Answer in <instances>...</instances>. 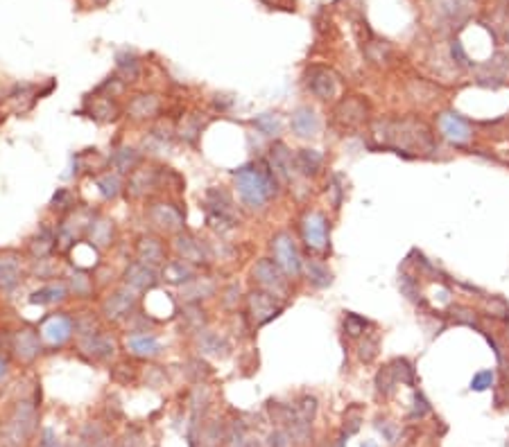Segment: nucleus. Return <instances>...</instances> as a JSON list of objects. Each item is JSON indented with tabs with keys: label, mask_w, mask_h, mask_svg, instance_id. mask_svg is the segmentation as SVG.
<instances>
[{
	"label": "nucleus",
	"mask_w": 509,
	"mask_h": 447,
	"mask_svg": "<svg viewBox=\"0 0 509 447\" xmlns=\"http://www.w3.org/2000/svg\"><path fill=\"white\" fill-rule=\"evenodd\" d=\"M433 411V407H430V402L426 400V396H423L421 391H414V407H412V413H410V420L414 418H423L426 413Z\"/></svg>",
	"instance_id": "53"
},
{
	"label": "nucleus",
	"mask_w": 509,
	"mask_h": 447,
	"mask_svg": "<svg viewBox=\"0 0 509 447\" xmlns=\"http://www.w3.org/2000/svg\"><path fill=\"white\" fill-rule=\"evenodd\" d=\"M451 57H453V61L457 66H471L473 61L468 59V55H466V50H464V45H462V41H453L451 43Z\"/></svg>",
	"instance_id": "56"
},
{
	"label": "nucleus",
	"mask_w": 509,
	"mask_h": 447,
	"mask_svg": "<svg viewBox=\"0 0 509 447\" xmlns=\"http://www.w3.org/2000/svg\"><path fill=\"white\" fill-rule=\"evenodd\" d=\"M376 429L383 431L385 438H387V443H392V445L396 443V436H398V431H400L398 425H394V422H389V420H378L376 422Z\"/></svg>",
	"instance_id": "57"
},
{
	"label": "nucleus",
	"mask_w": 509,
	"mask_h": 447,
	"mask_svg": "<svg viewBox=\"0 0 509 447\" xmlns=\"http://www.w3.org/2000/svg\"><path fill=\"white\" fill-rule=\"evenodd\" d=\"M378 145L403 156H426L437 149V138L426 122L414 115L405 118H378L372 125Z\"/></svg>",
	"instance_id": "1"
},
{
	"label": "nucleus",
	"mask_w": 509,
	"mask_h": 447,
	"mask_svg": "<svg viewBox=\"0 0 509 447\" xmlns=\"http://www.w3.org/2000/svg\"><path fill=\"white\" fill-rule=\"evenodd\" d=\"M398 289L410 303L414 305H426V298L421 296V287H419V278L412 271H403L398 276Z\"/></svg>",
	"instance_id": "40"
},
{
	"label": "nucleus",
	"mask_w": 509,
	"mask_h": 447,
	"mask_svg": "<svg viewBox=\"0 0 509 447\" xmlns=\"http://www.w3.org/2000/svg\"><path fill=\"white\" fill-rule=\"evenodd\" d=\"M136 260H141L143 265H150L154 269L168 265V253L166 244L161 242L157 235H141L136 242Z\"/></svg>",
	"instance_id": "21"
},
{
	"label": "nucleus",
	"mask_w": 509,
	"mask_h": 447,
	"mask_svg": "<svg viewBox=\"0 0 509 447\" xmlns=\"http://www.w3.org/2000/svg\"><path fill=\"white\" fill-rule=\"evenodd\" d=\"M95 186H98V192L104 199H115L122 192V181H120V174L118 172H102V174H98L95 176Z\"/></svg>",
	"instance_id": "42"
},
{
	"label": "nucleus",
	"mask_w": 509,
	"mask_h": 447,
	"mask_svg": "<svg viewBox=\"0 0 509 447\" xmlns=\"http://www.w3.org/2000/svg\"><path fill=\"white\" fill-rule=\"evenodd\" d=\"M93 3H95V5H100V7H102V5H106V3H109V0H93Z\"/></svg>",
	"instance_id": "63"
},
{
	"label": "nucleus",
	"mask_w": 509,
	"mask_h": 447,
	"mask_svg": "<svg viewBox=\"0 0 509 447\" xmlns=\"http://www.w3.org/2000/svg\"><path fill=\"white\" fill-rule=\"evenodd\" d=\"M113 235H115L113 219L95 213V217L91 219L89 230H87V244L93 246L95 251H102V249H106V246L113 244Z\"/></svg>",
	"instance_id": "22"
},
{
	"label": "nucleus",
	"mask_w": 509,
	"mask_h": 447,
	"mask_svg": "<svg viewBox=\"0 0 509 447\" xmlns=\"http://www.w3.org/2000/svg\"><path fill=\"white\" fill-rule=\"evenodd\" d=\"M369 323L365 317H360L356 312H344V335L351 337V339H360L362 335H367L369 330Z\"/></svg>",
	"instance_id": "47"
},
{
	"label": "nucleus",
	"mask_w": 509,
	"mask_h": 447,
	"mask_svg": "<svg viewBox=\"0 0 509 447\" xmlns=\"http://www.w3.org/2000/svg\"><path fill=\"white\" fill-rule=\"evenodd\" d=\"M161 179H163V169L157 167H141L138 165L132 174H129L127 181V192L134 199H143L148 197L150 192H154L161 186Z\"/></svg>",
	"instance_id": "19"
},
{
	"label": "nucleus",
	"mask_w": 509,
	"mask_h": 447,
	"mask_svg": "<svg viewBox=\"0 0 509 447\" xmlns=\"http://www.w3.org/2000/svg\"><path fill=\"white\" fill-rule=\"evenodd\" d=\"M138 291L132 289L129 285L122 282L118 289H113L109 296L102 300V317L111 323L127 321L138 307Z\"/></svg>",
	"instance_id": "12"
},
{
	"label": "nucleus",
	"mask_w": 509,
	"mask_h": 447,
	"mask_svg": "<svg viewBox=\"0 0 509 447\" xmlns=\"http://www.w3.org/2000/svg\"><path fill=\"white\" fill-rule=\"evenodd\" d=\"M5 375H7V361L0 357V380H3Z\"/></svg>",
	"instance_id": "61"
},
{
	"label": "nucleus",
	"mask_w": 509,
	"mask_h": 447,
	"mask_svg": "<svg viewBox=\"0 0 509 447\" xmlns=\"http://www.w3.org/2000/svg\"><path fill=\"white\" fill-rule=\"evenodd\" d=\"M346 438H349V436H346L344 431H342V434L337 436V441H335L333 445H330V447H344V445H346Z\"/></svg>",
	"instance_id": "60"
},
{
	"label": "nucleus",
	"mask_w": 509,
	"mask_h": 447,
	"mask_svg": "<svg viewBox=\"0 0 509 447\" xmlns=\"http://www.w3.org/2000/svg\"><path fill=\"white\" fill-rule=\"evenodd\" d=\"M362 447H378V445L372 443V441H365V443H362Z\"/></svg>",
	"instance_id": "62"
},
{
	"label": "nucleus",
	"mask_w": 509,
	"mask_h": 447,
	"mask_svg": "<svg viewBox=\"0 0 509 447\" xmlns=\"http://www.w3.org/2000/svg\"><path fill=\"white\" fill-rule=\"evenodd\" d=\"M238 298H240V285H231V287L225 291V305L234 307Z\"/></svg>",
	"instance_id": "59"
},
{
	"label": "nucleus",
	"mask_w": 509,
	"mask_h": 447,
	"mask_svg": "<svg viewBox=\"0 0 509 447\" xmlns=\"http://www.w3.org/2000/svg\"><path fill=\"white\" fill-rule=\"evenodd\" d=\"M302 237L308 251L326 253L330 249V221L319 210H308L302 217Z\"/></svg>",
	"instance_id": "10"
},
{
	"label": "nucleus",
	"mask_w": 509,
	"mask_h": 447,
	"mask_svg": "<svg viewBox=\"0 0 509 447\" xmlns=\"http://www.w3.org/2000/svg\"><path fill=\"white\" fill-rule=\"evenodd\" d=\"M272 256L288 278H297V276L304 274L302 251H299L297 240L292 237V233H288V230H279V233L272 237Z\"/></svg>",
	"instance_id": "8"
},
{
	"label": "nucleus",
	"mask_w": 509,
	"mask_h": 447,
	"mask_svg": "<svg viewBox=\"0 0 509 447\" xmlns=\"http://www.w3.org/2000/svg\"><path fill=\"white\" fill-rule=\"evenodd\" d=\"M23 278L21 256L16 253H3L0 256V289L12 291Z\"/></svg>",
	"instance_id": "27"
},
{
	"label": "nucleus",
	"mask_w": 509,
	"mask_h": 447,
	"mask_svg": "<svg viewBox=\"0 0 509 447\" xmlns=\"http://www.w3.org/2000/svg\"><path fill=\"white\" fill-rule=\"evenodd\" d=\"M77 447H111V441H109V434H106L102 425H98V422H89V425L82 427Z\"/></svg>",
	"instance_id": "39"
},
{
	"label": "nucleus",
	"mask_w": 509,
	"mask_h": 447,
	"mask_svg": "<svg viewBox=\"0 0 509 447\" xmlns=\"http://www.w3.org/2000/svg\"><path fill=\"white\" fill-rule=\"evenodd\" d=\"M127 348L136 357H143V359H152L157 357L161 352V341L154 335H148V333H138V335H129L127 339Z\"/></svg>",
	"instance_id": "31"
},
{
	"label": "nucleus",
	"mask_w": 509,
	"mask_h": 447,
	"mask_svg": "<svg viewBox=\"0 0 509 447\" xmlns=\"http://www.w3.org/2000/svg\"><path fill=\"white\" fill-rule=\"evenodd\" d=\"M122 282L136 289L138 294H141V291H150L157 287V282H159V269L143 265L141 260H134V262H129L125 274H122Z\"/></svg>",
	"instance_id": "20"
},
{
	"label": "nucleus",
	"mask_w": 509,
	"mask_h": 447,
	"mask_svg": "<svg viewBox=\"0 0 509 447\" xmlns=\"http://www.w3.org/2000/svg\"><path fill=\"white\" fill-rule=\"evenodd\" d=\"M251 278L256 282L258 289H265L279 298L288 296V289H290L288 276L283 274V269L276 265L274 258H260L256 265L251 267Z\"/></svg>",
	"instance_id": "11"
},
{
	"label": "nucleus",
	"mask_w": 509,
	"mask_h": 447,
	"mask_svg": "<svg viewBox=\"0 0 509 447\" xmlns=\"http://www.w3.org/2000/svg\"><path fill=\"white\" fill-rule=\"evenodd\" d=\"M283 310H285L283 298L269 294L265 289L256 287L249 291V296H247V314H249V321L253 328L267 326V323L279 317Z\"/></svg>",
	"instance_id": "9"
},
{
	"label": "nucleus",
	"mask_w": 509,
	"mask_h": 447,
	"mask_svg": "<svg viewBox=\"0 0 509 447\" xmlns=\"http://www.w3.org/2000/svg\"><path fill=\"white\" fill-rule=\"evenodd\" d=\"M75 333L80 352L91 361H109L115 354V339L104 335L91 317L75 321Z\"/></svg>",
	"instance_id": "5"
},
{
	"label": "nucleus",
	"mask_w": 509,
	"mask_h": 447,
	"mask_svg": "<svg viewBox=\"0 0 509 447\" xmlns=\"http://www.w3.org/2000/svg\"><path fill=\"white\" fill-rule=\"evenodd\" d=\"M113 447H143V434L138 429H129L115 441Z\"/></svg>",
	"instance_id": "55"
},
{
	"label": "nucleus",
	"mask_w": 509,
	"mask_h": 447,
	"mask_svg": "<svg viewBox=\"0 0 509 447\" xmlns=\"http://www.w3.org/2000/svg\"><path fill=\"white\" fill-rule=\"evenodd\" d=\"M389 366H392V371H394L398 384H407V387H414L416 384V368L410 359L396 357V359L389 361Z\"/></svg>",
	"instance_id": "46"
},
{
	"label": "nucleus",
	"mask_w": 509,
	"mask_h": 447,
	"mask_svg": "<svg viewBox=\"0 0 509 447\" xmlns=\"http://www.w3.org/2000/svg\"><path fill=\"white\" fill-rule=\"evenodd\" d=\"M50 206L55 208V210H66V213H71L73 208H75L73 192H71V190H66V188H59V190H57V195L52 197Z\"/></svg>",
	"instance_id": "52"
},
{
	"label": "nucleus",
	"mask_w": 509,
	"mask_h": 447,
	"mask_svg": "<svg viewBox=\"0 0 509 447\" xmlns=\"http://www.w3.org/2000/svg\"><path fill=\"white\" fill-rule=\"evenodd\" d=\"M374 384H376L378 396H383V398H389L392 393L396 391L398 380H396V375H394V371H392V366H389V364H385V366L381 368V371L376 373Z\"/></svg>",
	"instance_id": "45"
},
{
	"label": "nucleus",
	"mask_w": 509,
	"mask_h": 447,
	"mask_svg": "<svg viewBox=\"0 0 509 447\" xmlns=\"http://www.w3.org/2000/svg\"><path fill=\"white\" fill-rule=\"evenodd\" d=\"M295 407H297V411L302 413L306 420H310V422H313L315 413H317V398L304 396L302 400H299V404H295Z\"/></svg>",
	"instance_id": "54"
},
{
	"label": "nucleus",
	"mask_w": 509,
	"mask_h": 447,
	"mask_svg": "<svg viewBox=\"0 0 509 447\" xmlns=\"http://www.w3.org/2000/svg\"><path fill=\"white\" fill-rule=\"evenodd\" d=\"M115 61H118V75L122 82H136L138 77H141V64H138L136 55H132V52H120L118 57H115Z\"/></svg>",
	"instance_id": "41"
},
{
	"label": "nucleus",
	"mask_w": 509,
	"mask_h": 447,
	"mask_svg": "<svg viewBox=\"0 0 509 447\" xmlns=\"http://www.w3.org/2000/svg\"><path fill=\"white\" fill-rule=\"evenodd\" d=\"M36 420H38V411L32 400L16 402V407L12 409L10 418H7L5 427H3V445L5 447H25L36 429Z\"/></svg>",
	"instance_id": "4"
},
{
	"label": "nucleus",
	"mask_w": 509,
	"mask_h": 447,
	"mask_svg": "<svg viewBox=\"0 0 509 447\" xmlns=\"http://www.w3.org/2000/svg\"><path fill=\"white\" fill-rule=\"evenodd\" d=\"M172 249L177 253V258L188 262L192 267L208 265V262H211V249H208V244L204 240H199L197 235L188 233V230H181V233L174 235Z\"/></svg>",
	"instance_id": "14"
},
{
	"label": "nucleus",
	"mask_w": 509,
	"mask_h": 447,
	"mask_svg": "<svg viewBox=\"0 0 509 447\" xmlns=\"http://www.w3.org/2000/svg\"><path fill=\"white\" fill-rule=\"evenodd\" d=\"M43 346L45 343L41 339V333L30 326L16 330L12 337V354L16 357V361H21V364H32L38 354L43 352Z\"/></svg>",
	"instance_id": "16"
},
{
	"label": "nucleus",
	"mask_w": 509,
	"mask_h": 447,
	"mask_svg": "<svg viewBox=\"0 0 509 447\" xmlns=\"http://www.w3.org/2000/svg\"><path fill=\"white\" fill-rule=\"evenodd\" d=\"M372 115L367 97L362 95H344L333 106V125L339 131H356L360 129Z\"/></svg>",
	"instance_id": "6"
},
{
	"label": "nucleus",
	"mask_w": 509,
	"mask_h": 447,
	"mask_svg": "<svg viewBox=\"0 0 509 447\" xmlns=\"http://www.w3.org/2000/svg\"><path fill=\"white\" fill-rule=\"evenodd\" d=\"M161 111V97L154 93H141L129 99L127 115L136 122H148L154 120Z\"/></svg>",
	"instance_id": "24"
},
{
	"label": "nucleus",
	"mask_w": 509,
	"mask_h": 447,
	"mask_svg": "<svg viewBox=\"0 0 509 447\" xmlns=\"http://www.w3.org/2000/svg\"><path fill=\"white\" fill-rule=\"evenodd\" d=\"M493 382H496V371L493 368H484V371H477L471 380V391L475 393H482V391H489L493 387Z\"/></svg>",
	"instance_id": "50"
},
{
	"label": "nucleus",
	"mask_w": 509,
	"mask_h": 447,
	"mask_svg": "<svg viewBox=\"0 0 509 447\" xmlns=\"http://www.w3.org/2000/svg\"><path fill=\"white\" fill-rule=\"evenodd\" d=\"M234 181L242 206L253 213L265 210L267 204L279 195L281 186L267 160H256V163H247L234 169Z\"/></svg>",
	"instance_id": "2"
},
{
	"label": "nucleus",
	"mask_w": 509,
	"mask_h": 447,
	"mask_svg": "<svg viewBox=\"0 0 509 447\" xmlns=\"http://www.w3.org/2000/svg\"><path fill=\"white\" fill-rule=\"evenodd\" d=\"M290 127L292 131L299 136V138H315L319 134L321 129V122H319V115L317 111L313 109V106H297L295 111H292V118H290Z\"/></svg>",
	"instance_id": "23"
},
{
	"label": "nucleus",
	"mask_w": 509,
	"mask_h": 447,
	"mask_svg": "<svg viewBox=\"0 0 509 447\" xmlns=\"http://www.w3.org/2000/svg\"><path fill=\"white\" fill-rule=\"evenodd\" d=\"M109 163L113 165V169L118 174H132L134 169L141 165V154H138V149H134V147L122 145V147H118L109 156Z\"/></svg>",
	"instance_id": "34"
},
{
	"label": "nucleus",
	"mask_w": 509,
	"mask_h": 447,
	"mask_svg": "<svg viewBox=\"0 0 509 447\" xmlns=\"http://www.w3.org/2000/svg\"><path fill=\"white\" fill-rule=\"evenodd\" d=\"M148 219L159 233L177 235L183 230V213L170 202H157L148 208Z\"/></svg>",
	"instance_id": "15"
},
{
	"label": "nucleus",
	"mask_w": 509,
	"mask_h": 447,
	"mask_svg": "<svg viewBox=\"0 0 509 447\" xmlns=\"http://www.w3.org/2000/svg\"><path fill=\"white\" fill-rule=\"evenodd\" d=\"M202 129H204V120L199 113H188L183 115L181 122H179V129H177V134L183 143L188 145H197L199 136H202Z\"/></svg>",
	"instance_id": "38"
},
{
	"label": "nucleus",
	"mask_w": 509,
	"mask_h": 447,
	"mask_svg": "<svg viewBox=\"0 0 509 447\" xmlns=\"http://www.w3.org/2000/svg\"><path fill=\"white\" fill-rule=\"evenodd\" d=\"M378 350H381V337L376 333H367L358 339V357L365 364H372L378 357Z\"/></svg>",
	"instance_id": "44"
},
{
	"label": "nucleus",
	"mask_w": 509,
	"mask_h": 447,
	"mask_svg": "<svg viewBox=\"0 0 509 447\" xmlns=\"http://www.w3.org/2000/svg\"><path fill=\"white\" fill-rule=\"evenodd\" d=\"M304 276L315 289H326L333 285V271L328 269L326 262H321L317 258L304 260Z\"/></svg>",
	"instance_id": "29"
},
{
	"label": "nucleus",
	"mask_w": 509,
	"mask_h": 447,
	"mask_svg": "<svg viewBox=\"0 0 509 447\" xmlns=\"http://www.w3.org/2000/svg\"><path fill=\"white\" fill-rule=\"evenodd\" d=\"M57 249V233L48 226H41L38 233L27 242V251L34 260H43L48 258L52 251Z\"/></svg>",
	"instance_id": "30"
},
{
	"label": "nucleus",
	"mask_w": 509,
	"mask_h": 447,
	"mask_svg": "<svg viewBox=\"0 0 509 447\" xmlns=\"http://www.w3.org/2000/svg\"><path fill=\"white\" fill-rule=\"evenodd\" d=\"M360 422H362V409L360 407H349L346 409V413H344V434L346 436H351V434H356V431L360 429Z\"/></svg>",
	"instance_id": "51"
},
{
	"label": "nucleus",
	"mask_w": 509,
	"mask_h": 447,
	"mask_svg": "<svg viewBox=\"0 0 509 447\" xmlns=\"http://www.w3.org/2000/svg\"><path fill=\"white\" fill-rule=\"evenodd\" d=\"M435 127L439 131V136H442L449 145H453V147H464V145L471 143L475 136L471 120H466L464 115L457 113L455 109L439 111L435 118Z\"/></svg>",
	"instance_id": "7"
},
{
	"label": "nucleus",
	"mask_w": 509,
	"mask_h": 447,
	"mask_svg": "<svg viewBox=\"0 0 509 447\" xmlns=\"http://www.w3.org/2000/svg\"><path fill=\"white\" fill-rule=\"evenodd\" d=\"M267 163L281 183H292L295 176L299 174L297 165H295V154L290 152V147L285 143H274L272 147H269Z\"/></svg>",
	"instance_id": "18"
},
{
	"label": "nucleus",
	"mask_w": 509,
	"mask_h": 447,
	"mask_svg": "<svg viewBox=\"0 0 509 447\" xmlns=\"http://www.w3.org/2000/svg\"><path fill=\"white\" fill-rule=\"evenodd\" d=\"M288 445H290V436L285 429H274L267 436V447H288Z\"/></svg>",
	"instance_id": "58"
},
{
	"label": "nucleus",
	"mask_w": 509,
	"mask_h": 447,
	"mask_svg": "<svg viewBox=\"0 0 509 447\" xmlns=\"http://www.w3.org/2000/svg\"><path fill=\"white\" fill-rule=\"evenodd\" d=\"M507 41H509V32H507Z\"/></svg>",
	"instance_id": "64"
},
{
	"label": "nucleus",
	"mask_w": 509,
	"mask_h": 447,
	"mask_svg": "<svg viewBox=\"0 0 509 447\" xmlns=\"http://www.w3.org/2000/svg\"><path fill=\"white\" fill-rule=\"evenodd\" d=\"M66 285H68V291L77 298H91V294H93V289H95V282L91 278V274L84 271L80 267L68 274Z\"/></svg>",
	"instance_id": "37"
},
{
	"label": "nucleus",
	"mask_w": 509,
	"mask_h": 447,
	"mask_svg": "<svg viewBox=\"0 0 509 447\" xmlns=\"http://www.w3.org/2000/svg\"><path fill=\"white\" fill-rule=\"evenodd\" d=\"M251 125L267 138L279 136L283 131V120H281L279 113H260V115H256V118L251 120Z\"/></svg>",
	"instance_id": "43"
},
{
	"label": "nucleus",
	"mask_w": 509,
	"mask_h": 447,
	"mask_svg": "<svg viewBox=\"0 0 509 447\" xmlns=\"http://www.w3.org/2000/svg\"><path fill=\"white\" fill-rule=\"evenodd\" d=\"M451 314H453V323H462V326H468V328H475L477 333H482L480 323H477V314L475 310L466 305H453L451 307Z\"/></svg>",
	"instance_id": "49"
},
{
	"label": "nucleus",
	"mask_w": 509,
	"mask_h": 447,
	"mask_svg": "<svg viewBox=\"0 0 509 447\" xmlns=\"http://www.w3.org/2000/svg\"><path fill=\"white\" fill-rule=\"evenodd\" d=\"M73 330H75V321L68 317V314L59 312L45 319L41 323V328H38V333H41L43 343L48 346V348H61V346L73 337Z\"/></svg>",
	"instance_id": "17"
},
{
	"label": "nucleus",
	"mask_w": 509,
	"mask_h": 447,
	"mask_svg": "<svg viewBox=\"0 0 509 447\" xmlns=\"http://www.w3.org/2000/svg\"><path fill=\"white\" fill-rule=\"evenodd\" d=\"M195 276H197L195 267L188 265V262L179 260V258L168 262V265L163 267V280L170 282V285H179V287H183L186 282H190Z\"/></svg>",
	"instance_id": "36"
},
{
	"label": "nucleus",
	"mask_w": 509,
	"mask_h": 447,
	"mask_svg": "<svg viewBox=\"0 0 509 447\" xmlns=\"http://www.w3.org/2000/svg\"><path fill=\"white\" fill-rule=\"evenodd\" d=\"M295 165L302 176H317L324 167V154L319 149L304 147L295 154Z\"/></svg>",
	"instance_id": "32"
},
{
	"label": "nucleus",
	"mask_w": 509,
	"mask_h": 447,
	"mask_svg": "<svg viewBox=\"0 0 509 447\" xmlns=\"http://www.w3.org/2000/svg\"><path fill=\"white\" fill-rule=\"evenodd\" d=\"M484 312L496 321H509V303L503 296H484Z\"/></svg>",
	"instance_id": "48"
},
{
	"label": "nucleus",
	"mask_w": 509,
	"mask_h": 447,
	"mask_svg": "<svg viewBox=\"0 0 509 447\" xmlns=\"http://www.w3.org/2000/svg\"><path fill=\"white\" fill-rule=\"evenodd\" d=\"M206 323H208V317L206 312L202 310V303H186L181 310V328L186 330V333H202L206 330Z\"/></svg>",
	"instance_id": "35"
},
{
	"label": "nucleus",
	"mask_w": 509,
	"mask_h": 447,
	"mask_svg": "<svg viewBox=\"0 0 509 447\" xmlns=\"http://www.w3.org/2000/svg\"><path fill=\"white\" fill-rule=\"evenodd\" d=\"M68 296H71V291H68L66 280H55V282L43 285L41 289L32 291V294H30V303L32 305H59V303H64Z\"/></svg>",
	"instance_id": "28"
},
{
	"label": "nucleus",
	"mask_w": 509,
	"mask_h": 447,
	"mask_svg": "<svg viewBox=\"0 0 509 447\" xmlns=\"http://www.w3.org/2000/svg\"><path fill=\"white\" fill-rule=\"evenodd\" d=\"M89 118H93L100 125H109L120 118V106L115 102V97L109 95H98L89 102Z\"/></svg>",
	"instance_id": "26"
},
{
	"label": "nucleus",
	"mask_w": 509,
	"mask_h": 447,
	"mask_svg": "<svg viewBox=\"0 0 509 447\" xmlns=\"http://www.w3.org/2000/svg\"><path fill=\"white\" fill-rule=\"evenodd\" d=\"M304 84L308 93H313L321 102L335 99L339 90V77L328 66H310L304 73Z\"/></svg>",
	"instance_id": "13"
},
{
	"label": "nucleus",
	"mask_w": 509,
	"mask_h": 447,
	"mask_svg": "<svg viewBox=\"0 0 509 447\" xmlns=\"http://www.w3.org/2000/svg\"><path fill=\"white\" fill-rule=\"evenodd\" d=\"M218 291V282L208 276H195L190 282H186L181 287V298L186 303H202V300H208L215 296Z\"/></svg>",
	"instance_id": "25"
},
{
	"label": "nucleus",
	"mask_w": 509,
	"mask_h": 447,
	"mask_svg": "<svg viewBox=\"0 0 509 447\" xmlns=\"http://www.w3.org/2000/svg\"><path fill=\"white\" fill-rule=\"evenodd\" d=\"M197 350L202 354H211V357H227V350H229V343L225 337H220L218 333H213V330H202V333H197Z\"/></svg>",
	"instance_id": "33"
},
{
	"label": "nucleus",
	"mask_w": 509,
	"mask_h": 447,
	"mask_svg": "<svg viewBox=\"0 0 509 447\" xmlns=\"http://www.w3.org/2000/svg\"><path fill=\"white\" fill-rule=\"evenodd\" d=\"M204 213H206V224L211 226L215 233H229L238 226V208L234 197L227 188H208L204 195Z\"/></svg>",
	"instance_id": "3"
}]
</instances>
